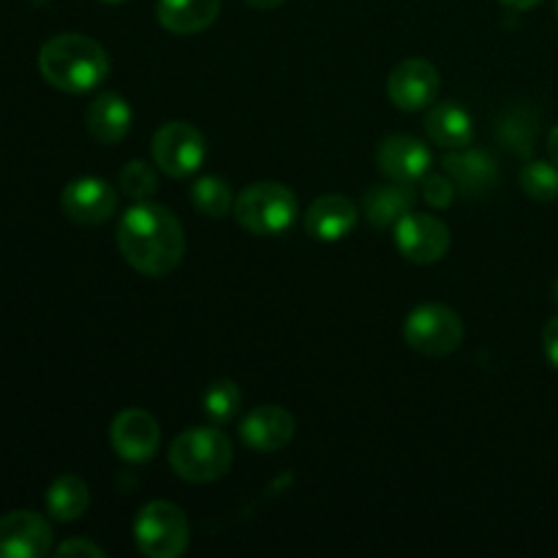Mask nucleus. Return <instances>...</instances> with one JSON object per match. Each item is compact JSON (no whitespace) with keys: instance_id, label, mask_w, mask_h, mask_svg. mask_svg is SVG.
Listing matches in <instances>:
<instances>
[{"instance_id":"nucleus-34","label":"nucleus","mask_w":558,"mask_h":558,"mask_svg":"<svg viewBox=\"0 0 558 558\" xmlns=\"http://www.w3.org/2000/svg\"><path fill=\"white\" fill-rule=\"evenodd\" d=\"M101 3H109V5H118V3H125V0H101Z\"/></svg>"},{"instance_id":"nucleus-14","label":"nucleus","mask_w":558,"mask_h":558,"mask_svg":"<svg viewBox=\"0 0 558 558\" xmlns=\"http://www.w3.org/2000/svg\"><path fill=\"white\" fill-rule=\"evenodd\" d=\"M294 417L283 407L265 403L240 420V439L256 452H276L292 441Z\"/></svg>"},{"instance_id":"nucleus-30","label":"nucleus","mask_w":558,"mask_h":558,"mask_svg":"<svg viewBox=\"0 0 558 558\" xmlns=\"http://www.w3.org/2000/svg\"><path fill=\"white\" fill-rule=\"evenodd\" d=\"M548 153H550V161L558 167V123L554 125V131L548 134Z\"/></svg>"},{"instance_id":"nucleus-1","label":"nucleus","mask_w":558,"mask_h":558,"mask_svg":"<svg viewBox=\"0 0 558 558\" xmlns=\"http://www.w3.org/2000/svg\"><path fill=\"white\" fill-rule=\"evenodd\" d=\"M118 245L136 272L161 278L183 262L185 232L178 216L156 202H136L118 223Z\"/></svg>"},{"instance_id":"nucleus-18","label":"nucleus","mask_w":558,"mask_h":558,"mask_svg":"<svg viewBox=\"0 0 558 558\" xmlns=\"http://www.w3.org/2000/svg\"><path fill=\"white\" fill-rule=\"evenodd\" d=\"M414 202H417V194H414L412 183H398V180H392V183L374 185V189L365 191L360 210L365 213L371 227L390 229L407 213L414 210Z\"/></svg>"},{"instance_id":"nucleus-28","label":"nucleus","mask_w":558,"mask_h":558,"mask_svg":"<svg viewBox=\"0 0 558 558\" xmlns=\"http://www.w3.org/2000/svg\"><path fill=\"white\" fill-rule=\"evenodd\" d=\"M54 556H93V558H101L104 556V548H98L96 543H90V539H69V543L58 545L54 548Z\"/></svg>"},{"instance_id":"nucleus-21","label":"nucleus","mask_w":558,"mask_h":558,"mask_svg":"<svg viewBox=\"0 0 558 558\" xmlns=\"http://www.w3.org/2000/svg\"><path fill=\"white\" fill-rule=\"evenodd\" d=\"M87 505H90V490H87L85 480L76 474H63L54 480L47 490V512L60 523H71L76 518L85 515Z\"/></svg>"},{"instance_id":"nucleus-12","label":"nucleus","mask_w":558,"mask_h":558,"mask_svg":"<svg viewBox=\"0 0 558 558\" xmlns=\"http://www.w3.org/2000/svg\"><path fill=\"white\" fill-rule=\"evenodd\" d=\"M109 445L123 461L145 463L156 456L158 445H161V428L145 409H125L112 420Z\"/></svg>"},{"instance_id":"nucleus-32","label":"nucleus","mask_w":558,"mask_h":558,"mask_svg":"<svg viewBox=\"0 0 558 558\" xmlns=\"http://www.w3.org/2000/svg\"><path fill=\"white\" fill-rule=\"evenodd\" d=\"M248 5H254V9H278L281 3H287V0H245Z\"/></svg>"},{"instance_id":"nucleus-25","label":"nucleus","mask_w":558,"mask_h":558,"mask_svg":"<svg viewBox=\"0 0 558 558\" xmlns=\"http://www.w3.org/2000/svg\"><path fill=\"white\" fill-rule=\"evenodd\" d=\"M521 189L537 202L558 199V167L548 161H529L521 169Z\"/></svg>"},{"instance_id":"nucleus-15","label":"nucleus","mask_w":558,"mask_h":558,"mask_svg":"<svg viewBox=\"0 0 558 558\" xmlns=\"http://www.w3.org/2000/svg\"><path fill=\"white\" fill-rule=\"evenodd\" d=\"M360 210L352 199L341 194H325L311 202L303 216L305 232L322 243H336L343 240L354 227H357Z\"/></svg>"},{"instance_id":"nucleus-31","label":"nucleus","mask_w":558,"mask_h":558,"mask_svg":"<svg viewBox=\"0 0 558 558\" xmlns=\"http://www.w3.org/2000/svg\"><path fill=\"white\" fill-rule=\"evenodd\" d=\"M501 3L510 5V9H515V11H529V9H534V5L543 3V0H501Z\"/></svg>"},{"instance_id":"nucleus-17","label":"nucleus","mask_w":558,"mask_h":558,"mask_svg":"<svg viewBox=\"0 0 558 558\" xmlns=\"http://www.w3.org/2000/svg\"><path fill=\"white\" fill-rule=\"evenodd\" d=\"M131 107L118 93H101L90 101L85 112L87 134L101 145H118L131 131Z\"/></svg>"},{"instance_id":"nucleus-4","label":"nucleus","mask_w":558,"mask_h":558,"mask_svg":"<svg viewBox=\"0 0 558 558\" xmlns=\"http://www.w3.org/2000/svg\"><path fill=\"white\" fill-rule=\"evenodd\" d=\"M234 218L251 234L276 238L289 232L300 218L298 196L283 183H251L234 199Z\"/></svg>"},{"instance_id":"nucleus-24","label":"nucleus","mask_w":558,"mask_h":558,"mask_svg":"<svg viewBox=\"0 0 558 558\" xmlns=\"http://www.w3.org/2000/svg\"><path fill=\"white\" fill-rule=\"evenodd\" d=\"M202 403H205V414L210 417V423L227 425L238 417L243 396H240V387L232 379H216L207 387Z\"/></svg>"},{"instance_id":"nucleus-10","label":"nucleus","mask_w":558,"mask_h":558,"mask_svg":"<svg viewBox=\"0 0 558 558\" xmlns=\"http://www.w3.org/2000/svg\"><path fill=\"white\" fill-rule=\"evenodd\" d=\"M387 96L403 112L428 109L439 96V71L425 58H407L390 71Z\"/></svg>"},{"instance_id":"nucleus-26","label":"nucleus","mask_w":558,"mask_h":558,"mask_svg":"<svg viewBox=\"0 0 558 558\" xmlns=\"http://www.w3.org/2000/svg\"><path fill=\"white\" fill-rule=\"evenodd\" d=\"M118 183L129 199L147 202L158 191V174L150 163L136 158V161H129L123 169H120Z\"/></svg>"},{"instance_id":"nucleus-33","label":"nucleus","mask_w":558,"mask_h":558,"mask_svg":"<svg viewBox=\"0 0 558 558\" xmlns=\"http://www.w3.org/2000/svg\"><path fill=\"white\" fill-rule=\"evenodd\" d=\"M554 300L558 303V276H556V281H554Z\"/></svg>"},{"instance_id":"nucleus-13","label":"nucleus","mask_w":558,"mask_h":558,"mask_svg":"<svg viewBox=\"0 0 558 558\" xmlns=\"http://www.w3.org/2000/svg\"><path fill=\"white\" fill-rule=\"evenodd\" d=\"M376 163L385 178L398 183H417L430 169V150L425 142L409 134L385 136L376 147Z\"/></svg>"},{"instance_id":"nucleus-20","label":"nucleus","mask_w":558,"mask_h":558,"mask_svg":"<svg viewBox=\"0 0 558 558\" xmlns=\"http://www.w3.org/2000/svg\"><path fill=\"white\" fill-rule=\"evenodd\" d=\"M425 134L434 145L447 147V150H461L469 147L474 140V123L472 114L456 101L436 104L428 114H425Z\"/></svg>"},{"instance_id":"nucleus-16","label":"nucleus","mask_w":558,"mask_h":558,"mask_svg":"<svg viewBox=\"0 0 558 558\" xmlns=\"http://www.w3.org/2000/svg\"><path fill=\"white\" fill-rule=\"evenodd\" d=\"M445 174L456 183L458 194L463 196H483L499 180V167L494 158L485 150H472V147H461V150L445 156Z\"/></svg>"},{"instance_id":"nucleus-19","label":"nucleus","mask_w":558,"mask_h":558,"mask_svg":"<svg viewBox=\"0 0 558 558\" xmlns=\"http://www.w3.org/2000/svg\"><path fill=\"white\" fill-rule=\"evenodd\" d=\"M221 11V0H158L156 16L163 31L194 36L207 31Z\"/></svg>"},{"instance_id":"nucleus-3","label":"nucleus","mask_w":558,"mask_h":558,"mask_svg":"<svg viewBox=\"0 0 558 558\" xmlns=\"http://www.w3.org/2000/svg\"><path fill=\"white\" fill-rule=\"evenodd\" d=\"M232 441L218 428H189L169 447V466L185 483H216L232 466Z\"/></svg>"},{"instance_id":"nucleus-5","label":"nucleus","mask_w":558,"mask_h":558,"mask_svg":"<svg viewBox=\"0 0 558 558\" xmlns=\"http://www.w3.org/2000/svg\"><path fill=\"white\" fill-rule=\"evenodd\" d=\"M191 526L185 512L172 501H150L134 521L136 548L150 558H178L189 548Z\"/></svg>"},{"instance_id":"nucleus-6","label":"nucleus","mask_w":558,"mask_h":558,"mask_svg":"<svg viewBox=\"0 0 558 558\" xmlns=\"http://www.w3.org/2000/svg\"><path fill=\"white\" fill-rule=\"evenodd\" d=\"M403 338L425 357H447L463 341V322L452 308L439 303L417 305L403 322Z\"/></svg>"},{"instance_id":"nucleus-23","label":"nucleus","mask_w":558,"mask_h":558,"mask_svg":"<svg viewBox=\"0 0 558 558\" xmlns=\"http://www.w3.org/2000/svg\"><path fill=\"white\" fill-rule=\"evenodd\" d=\"M191 202H194V207L202 216L210 218H223L227 213L234 210L232 189H229L227 180L216 178V174L196 180L194 189H191Z\"/></svg>"},{"instance_id":"nucleus-7","label":"nucleus","mask_w":558,"mask_h":558,"mask_svg":"<svg viewBox=\"0 0 558 558\" xmlns=\"http://www.w3.org/2000/svg\"><path fill=\"white\" fill-rule=\"evenodd\" d=\"M207 156L205 136L185 120L163 123L153 136V161L169 178H189L202 167Z\"/></svg>"},{"instance_id":"nucleus-2","label":"nucleus","mask_w":558,"mask_h":558,"mask_svg":"<svg viewBox=\"0 0 558 558\" xmlns=\"http://www.w3.org/2000/svg\"><path fill=\"white\" fill-rule=\"evenodd\" d=\"M38 71L52 87L63 93H90L109 74L107 49L82 33L52 36L38 52Z\"/></svg>"},{"instance_id":"nucleus-29","label":"nucleus","mask_w":558,"mask_h":558,"mask_svg":"<svg viewBox=\"0 0 558 558\" xmlns=\"http://www.w3.org/2000/svg\"><path fill=\"white\" fill-rule=\"evenodd\" d=\"M543 349H545V357H548V363L558 371V316H554V319L545 325Z\"/></svg>"},{"instance_id":"nucleus-11","label":"nucleus","mask_w":558,"mask_h":558,"mask_svg":"<svg viewBox=\"0 0 558 558\" xmlns=\"http://www.w3.org/2000/svg\"><path fill=\"white\" fill-rule=\"evenodd\" d=\"M52 526L33 510L0 515V558H41L52 550Z\"/></svg>"},{"instance_id":"nucleus-22","label":"nucleus","mask_w":558,"mask_h":558,"mask_svg":"<svg viewBox=\"0 0 558 558\" xmlns=\"http://www.w3.org/2000/svg\"><path fill=\"white\" fill-rule=\"evenodd\" d=\"M496 136L505 142L507 150H512L515 156L529 158L537 145V118H534L529 109H512L505 118L496 123Z\"/></svg>"},{"instance_id":"nucleus-8","label":"nucleus","mask_w":558,"mask_h":558,"mask_svg":"<svg viewBox=\"0 0 558 558\" xmlns=\"http://www.w3.org/2000/svg\"><path fill=\"white\" fill-rule=\"evenodd\" d=\"M450 229L430 213H407L396 223V245L414 265H434L450 251Z\"/></svg>"},{"instance_id":"nucleus-9","label":"nucleus","mask_w":558,"mask_h":558,"mask_svg":"<svg viewBox=\"0 0 558 558\" xmlns=\"http://www.w3.org/2000/svg\"><path fill=\"white\" fill-rule=\"evenodd\" d=\"M60 207L80 227H101L118 210V191L101 178H76L60 194Z\"/></svg>"},{"instance_id":"nucleus-35","label":"nucleus","mask_w":558,"mask_h":558,"mask_svg":"<svg viewBox=\"0 0 558 558\" xmlns=\"http://www.w3.org/2000/svg\"><path fill=\"white\" fill-rule=\"evenodd\" d=\"M556 20H558V0H556Z\"/></svg>"},{"instance_id":"nucleus-27","label":"nucleus","mask_w":558,"mask_h":558,"mask_svg":"<svg viewBox=\"0 0 558 558\" xmlns=\"http://www.w3.org/2000/svg\"><path fill=\"white\" fill-rule=\"evenodd\" d=\"M456 194H458L456 183H452L447 174H425L423 178V199L428 202L430 207L445 210V207L452 205Z\"/></svg>"}]
</instances>
